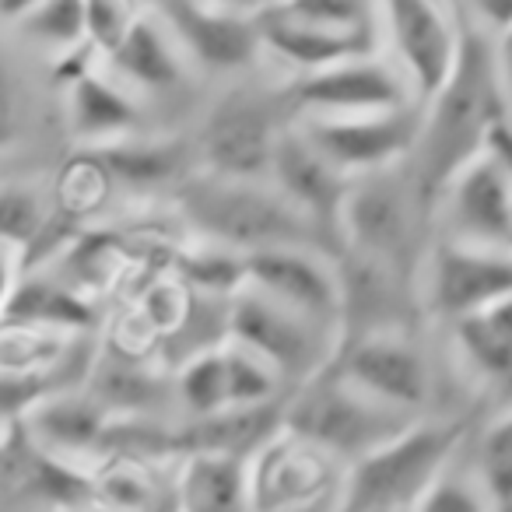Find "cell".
Returning <instances> with one entry per match:
<instances>
[{
	"mask_svg": "<svg viewBox=\"0 0 512 512\" xmlns=\"http://www.w3.org/2000/svg\"><path fill=\"white\" fill-rule=\"evenodd\" d=\"M11 32L18 43L39 50L53 60H67L85 50V4L81 0H43L22 4L11 15Z\"/></svg>",
	"mask_w": 512,
	"mask_h": 512,
	"instance_id": "484cf974",
	"label": "cell"
},
{
	"mask_svg": "<svg viewBox=\"0 0 512 512\" xmlns=\"http://www.w3.org/2000/svg\"><path fill=\"white\" fill-rule=\"evenodd\" d=\"M246 285L341 337V274L334 256L320 249H264L246 256Z\"/></svg>",
	"mask_w": 512,
	"mask_h": 512,
	"instance_id": "9a60e30c",
	"label": "cell"
},
{
	"mask_svg": "<svg viewBox=\"0 0 512 512\" xmlns=\"http://www.w3.org/2000/svg\"><path fill=\"white\" fill-rule=\"evenodd\" d=\"M151 11L176 39L186 64L214 74H235L264 57L260 32H256V4L169 0V4H155Z\"/></svg>",
	"mask_w": 512,
	"mask_h": 512,
	"instance_id": "4fadbf2b",
	"label": "cell"
},
{
	"mask_svg": "<svg viewBox=\"0 0 512 512\" xmlns=\"http://www.w3.org/2000/svg\"><path fill=\"white\" fill-rule=\"evenodd\" d=\"M225 365H228V404L232 407H264L288 397L281 379L260 358L249 355V351L225 344Z\"/></svg>",
	"mask_w": 512,
	"mask_h": 512,
	"instance_id": "d6a6232c",
	"label": "cell"
},
{
	"mask_svg": "<svg viewBox=\"0 0 512 512\" xmlns=\"http://www.w3.org/2000/svg\"><path fill=\"white\" fill-rule=\"evenodd\" d=\"M134 4H116V0H95L85 4V43L95 50V57L106 60L116 46L123 43V36L130 32L137 18Z\"/></svg>",
	"mask_w": 512,
	"mask_h": 512,
	"instance_id": "d590c367",
	"label": "cell"
},
{
	"mask_svg": "<svg viewBox=\"0 0 512 512\" xmlns=\"http://www.w3.org/2000/svg\"><path fill=\"white\" fill-rule=\"evenodd\" d=\"M106 67L130 95H169L183 85L186 60L179 53L176 39L162 25V18L151 8H141L123 36V43L106 57Z\"/></svg>",
	"mask_w": 512,
	"mask_h": 512,
	"instance_id": "44dd1931",
	"label": "cell"
},
{
	"mask_svg": "<svg viewBox=\"0 0 512 512\" xmlns=\"http://www.w3.org/2000/svg\"><path fill=\"white\" fill-rule=\"evenodd\" d=\"M256 32H260V50H264V57L285 64L288 71H292V78L383 53V36L323 32V29H313V25L292 22V18L281 15L274 4H256Z\"/></svg>",
	"mask_w": 512,
	"mask_h": 512,
	"instance_id": "ac0fdd59",
	"label": "cell"
},
{
	"mask_svg": "<svg viewBox=\"0 0 512 512\" xmlns=\"http://www.w3.org/2000/svg\"><path fill=\"white\" fill-rule=\"evenodd\" d=\"M460 442V421H414L393 442L344 467L337 512H411L449 470Z\"/></svg>",
	"mask_w": 512,
	"mask_h": 512,
	"instance_id": "3957f363",
	"label": "cell"
},
{
	"mask_svg": "<svg viewBox=\"0 0 512 512\" xmlns=\"http://www.w3.org/2000/svg\"><path fill=\"white\" fill-rule=\"evenodd\" d=\"M176 400L183 404L186 418H211V414L232 411L228 404V365L225 344L204 355L190 358L176 369Z\"/></svg>",
	"mask_w": 512,
	"mask_h": 512,
	"instance_id": "f546056e",
	"label": "cell"
},
{
	"mask_svg": "<svg viewBox=\"0 0 512 512\" xmlns=\"http://www.w3.org/2000/svg\"><path fill=\"white\" fill-rule=\"evenodd\" d=\"M414 421L418 418L379 407L376 400L344 386L337 376L320 372L313 383L299 386L285 397L281 432L320 449L337 467H351L362 456L393 442L400 432H407Z\"/></svg>",
	"mask_w": 512,
	"mask_h": 512,
	"instance_id": "277c9868",
	"label": "cell"
},
{
	"mask_svg": "<svg viewBox=\"0 0 512 512\" xmlns=\"http://www.w3.org/2000/svg\"><path fill=\"white\" fill-rule=\"evenodd\" d=\"M88 155L99 162V169L106 172V179L113 183V190H130V193H151V190H176L183 186L193 172H200L197 165V148L183 137H123L106 148H92Z\"/></svg>",
	"mask_w": 512,
	"mask_h": 512,
	"instance_id": "d6986e66",
	"label": "cell"
},
{
	"mask_svg": "<svg viewBox=\"0 0 512 512\" xmlns=\"http://www.w3.org/2000/svg\"><path fill=\"white\" fill-rule=\"evenodd\" d=\"M228 344L260 358L281 379V386L299 390L327 372L341 337L246 285L228 299Z\"/></svg>",
	"mask_w": 512,
	"mask_h": 512,
	"instance_id": "5b68a950",
	"label": "cell"
},
{
	"mask_svg": "<svg viewBox=\"0 0 512 512\" xmlns=\"http://www.w3.org/2000/svg\"><path fill=\"white\" fill-rule=\"evenodd\" d=\"M285 400L264 407H232L211 418L186 421L172 432V449L190 456H225V460H249L267 439L281 432Z\"/></svg>",
	"mask_w": 512,
	"mask_h": 512,
	"instance_id": "7402d4cb",
	"label": "cell"
},
{
	"mask_svg": "<svg viewBox=\"0 0 512 512\" xmlns=\"http://www.w3.org/2000/svg\"><path fill=\"white\" fill-rule=\"evenodd\" d=\"M4 323L50 330V334L64 337H81L88 330H95L99 313L64 278H53L46 271H22V281H18L15 295H11L8 313H4Z\"/></svg>",
	"mask_w": 512,
	"mask_h": 512,
	"instance_id": "603a6c76",
	"label": "cell"
},
{
	"mask_svg": "<svg viewBox=\"0 0 512 512\" xmlns=\"http://www.w3.org/2000/svg\"><path fill=\"white\" fill-rule=\"evenodd\" d=\"M341 467L295 435L278 432L246 460V512H337Z\"/></svg>",
	"mask_w": 512,
	"mask_h": 512,
	"instance_id": "ba28073f",
	"label": "cell"
},
{
	"mask_svg": "<svg viewBox=\"0 0 512 512\" xmlns=\"http://www.w3.org/2000/svg\"><path fill=\"white\" fill-rule=\"evenodd\" d=\"M491 46H495V64H498V78H502L505 92L512 95V25L505 32H498L495 39H491Z\"/></svg>",
	"mask_w": 512,
	"mask_h": 512,
	"instance_id": "f35d334b",
	"label": "cell"
},
{
	"mask_svg": "<svg viewBox=\"0 0 512 512\" xmlns=\"http://www.w3.org/2000/svg\"><path fill=\"white\" fill-rule=\"evenodd\" d=\"M88 397L102 407V411H151L158 400V379L144 369L141 358H130L123 351L102 358L92 365V393Z\"/></svg>",
	"mask_w": 512,
	"mask_h": 512,
	"instance_id": "83f0119b",
	"label": "cell"
},
{
	"mask_svg": "<svg viewBox=\"0 0 512 512\" xmlns=\"http://www.w3.org/2000/svg\"><path fill=\"white\" fill-rule=\"evenodd\" d=\"M32 85L8 36H0V155L18 151L32 134Z\"/></svg>",
	"mask_w": 512,
	"mask_h": 512,
	"instance_id": "4dcf8cb0",
	"label": "cell"
},
{
	"mask_svg": "<svg viewBox=\"0 0 512 512\" xmlns=\"http://www.w3.org/2000/svg\"><path fill=\"white\" fill-rule=\"evenodd\" d=\"M50 225L46 204L36 190L25 186H0V242L22 249V256L36 246L43 228Z\"/></svg>",
	"mask_w": 512,
	"mask_h": 512,
	"instance_id": "836d02e7",
	"label": "cell"
},
{
	"mask_svg": "<svg viewBox=\"0 0 512 512\" xmlns=\"http://www.w3.org/2000/svg\"><path fill=\"white\" fill-rule=\"evenodd\" d=\"M327 372L355 393L376 400L379 407H390L407 418H414L432 397V369L418 344L400 330L341 341Z\"/></svg>",
	"mask_w": 512,
	"mask_h": 512,
	"instance_id": "9c48e42d",
	"label": "cell"
},
{
	"mask_svg": "<svg viewBox=\"0 0 512 512\" xmlns=\"http://www.w3.org/2000/svg\"><path fill=\"white\" fill-rule=\"evenodd\" d=\"M495 512H512V509H495Z\"/></svg>",
	"mask_w": 512,
	"mask_h": 512,
	"instance_id": "60d3db41",
	"label": "cell"
},
{
	"mask_svg": "<svg viewBox=\"0 0 512 512\" xmlns=\"http://www.w3.org/2000/svg\"><path fill=\"white\" fill-rule=\"evenodd\" d=\"M172 271L200 299L228 302L246 288V256L211 246V242H204L197 249H179Z\"/></svg>",
	"mask_w": 512,
	"mask_h": 512,
	"instance_id": "f1b7e54d",
	"label": "cell"
},
{
	"mask_svg": "<svg viewBox=\"0 0 512 512\" xmlns=\"http://www.w3.org/2000/svg\"><path fill=\"white\" fill-rule=\"evenodd\" d=\"M379 32L390 50V64L404 74L414 102L428 106L453 78L460 60V8L435 0H390L379 4Z\"/></svg>",
	"mask_w": 512,
	"mask_h": 512,
	"instance_id": "8992f818",
	"label": "cell"
},
{
	"mask_svg": "<svg viewBox=\"0 0 512 512\" xmlns=\"http://www.w3.org/2000/svg\"><path fill=\"white\" fill-rule=\"evenodd\" d=\"M411 512H495V505L484 495L477 477L446 470V474L421 495V502L414 505Z\"/></svg>",
	"mask_w": 512,
	"mask_h": 512,
	"instance_id": "e575fe53",
	"label": "cell"
},
{
	"mask_svg": "<svg viewBox=\"0 0 512 512\" xmlns=\"http://www.w3.org/2000/svg\"><path fill=\"white\" fill-rule=\"evenodd\" d=\"M414 200L397 172L355 179L341 211V253L407 271L414 253Z\"/></svg>",
	"mask_w": 512,
	"mask_h": 512,
	"instance_id": "7c38bea8",
	"label": "cell"
},
{
	"mask_svg": "<svg viewBox=\"0 0 512 512\" xmlns=\"http://www.w3.org/2000/svg\"><path fill=\"white\" fill-rule=\"evenodd\" d=\"M285 123L274 109L249 92H232L207 113L197 141V165L204 176L232 183H267L271 179L274 144Z\"/></svg>",
	"mask_w": 512,
	"mask_h": 512,
	"instance_id": "8fae6325",
	"label": "cell"
},
{
	"mask_svg": "<svg viewBox=\"0 0 512 512\" xmlns=\"http://www.w3.org/2000/svg\"><path fill=\"white\" fill-rule=\"evenodd\" d=\"M92 491H99V495L106 498L109 505H116V509H144V502H148V495H151L148 484L127 467H116L113 474L102 477V484Z\"/></svg>",
	"mask_w": 512,
	"mask_h": 512,
	"instance_id": "8d00e7d4",
	"label": "cell"
},
{
	"mask_svg": "<svg viewBox=\"0 0 512 512\" xmlns=\"http://www.w3.org/2000/svg\"><path fill=\"white\" fill-rule=\"evenodd\" d=\"M267 183L341 253V211L348 200L351 179L337 172L295 123H285L274 144L271 179Z\"/></svg>",
	"mask_w": 512,
	"mask_h": 512,
	"instance_id": "e0dca14e",
	"label": "cell"
},
{
	"mask_svg": "<svg viewBox=\"0 0 512 512\" xmlns=\"http://www.w3.org/2000/svg\"><path fill=\"white\" fill-rule=\"evenodd\" d=\"M512 299V256L439 239L428 249L425 306L449 327Z\"/></svg>",
	"mask_w": 512,
	"mask_h": 512,
	"instance_id": "2e32d148",
	"label": "cell"
},
{
	"mask_svg": "<svg viewBox=\"0 0 512 512\" xmlns=\"http://www.w3.org/2000/svg\"><path fill=\"white\" fill-rule=\"evenodd\" d=\"M29 428L46 453H85L106 442V411L74 390L53 393L29 411Z\"/></svg>",
	"mask_w": 512,
	"mask_h": 512,
	"instance_id": "cb8c5ba5",
	"label": "cell"
},
{
	"mask_svg": "<svg viewBox=\"0 0 512 512\" xmlns=\"http://www.w3.org/2000/svg\"><path fill=\"white\" fill-rule=\"evenodd\" d=\"M18 281H22V249L0 242V323H4V313H8V302L15 295Z\"/></svg>",
	"mask_w": 512,
	"mask_h": 512,
	"instance_id": "74e56055",
	"label": "cell"
},
{
	"mask_svg": "<svg viewBox=\"0 0 512 512\" xmlns=\"http://www.w3.org/2000/svg\"><path fill=\"white\" fill-rule=\"evenodd\" d=\"M474 477L495 509H512V411L481 435Z\"/></svg>",
	"mask_w": 512,
	"mask_h": 512,
	"instance_id": "1f68e13d",
	"label": "cell"
},
{
	"mask_svg": "<svg viewBox=\"0 0 512 512\" xmlns=\"http://www.w3.org/2000/svg\"><path fill=\"white\" fill-rule=\"evenodd\" d=\"M281 102L295 109L292 120H323V116H369L393 109L418 106L407 88L404 74L390 64V57L376 53L365 60L327 67V71L288 78Z\"/></svg>",
	"mask_w": 512,
	"mask_h": 512,
	"instance_id": "30bf717a",
	"label": "cell"
},
{
	"mask_svg": "<svg viewBox=\"0 0 512 512\" xmlns=\"http://www.w3.org/2000/svg\"><path fill=\"white\" fill-rule=\"evenodd\" d=\"M67 130L85 151L106 148L141 130V106L113 74L88 67L67 85Z\"/></svg>",
	"mask_w": 512,
	"mask_h": 512,
	"instance_id": "ffe728a7",
	"label": "cell"
},
{
	"mask_svg": "<svg viewBox=\"0 0 512 512\" xmlns=\"http://www.w3.org/2000/svg\"><path fill=\"white\" fill-rule=\"evenodd\" d=\"M309 144L334 165L337 172L355 179L393 172L400 162L414 158L425 123V106H404L393 113L369 116H323V120H292Z\"/></svg>",
	"mask_w": 512,
	"mask_h": 512,
	"instance_id": "52a82bcc",
	"label": "cell"
},
{
	"mask_svg": "<svg viewBox=\"0 0 512 512\" xmlns=\"http://www.w3.org/2000/svg\"><path fill=\"white\" fill-rule=\"evenodd\" d=\"M176 207L200 239L239 256L264 249H320L334 260L341 256L271 183H232L193 172L176 186Z\"/></svg>",
	"mask_w": 512,
	"mask_h": 512,
	"instance_id": "7a4b0ae2",
	"label": "cell"
},
{
	"mask_svg": "<svg viewBox=\"0 0 512 512\" xmlns=\"http://www.w3.org/2000/svg\"><path fill=\"white\" fill-rule=\"evenodd\" d=\"M488 151L505 165V172H509V179H512V123H502V127L491 134Z\"/></svg>",
	"mask_w": 512,
	"mask_h": 512,
	"instance_id": "ab89813d",
	"label": "cell"
},
{
	"mask_svg": "<svg viewBox=\"0 0 512 512\" xmlns=\"http://www.w3.org/2000/svg\"><path fill=\"white\" fill-rule=\"evenodd\" d=\"M463 43L453 78L425 106L418 148H414V186L418 200H439L449 179L488 151V141L509 123V92L498 78L495 46L460 8Z\"/></svg>",
	"mask_w": 512,
	"mask_h": 512,
	"instance_id": "6da1fadb",
	"label": "cell"
},
{
	"mask_svg": "<svg viewBox=\"0 0 512 512\" xmlns=\"http://www.w3.org/2000/svg\"><path fill=\"white\" fill-rule=\"evenodd\" d=\"M435 204L446 242L512 256V179L491 151L456 172Z\"/></svg>",
	"mask_w": 512,
	"mask_h": 512,
	"instance_id": "5bb4252c",
	"label": "cell"
},
{
	"mask_svg": "<svg viewBox=\"0 0 512 512\" xmlns=\"http://www.w3.org/2000/svg\"><path fill=\"white\" fill-rule=\"evenodd\" d=\"M460 358L484 383H512V299L453 323Z\"/></svg>",
	"mask_w": 512,
	"mask_h": 512,
	"instance_id": "d4e9b609",
	"label": "cell"
},
{
	"mask_svg": "<svg viewBox=\"0 0 512 512\" xmlns=\"http://www.w3.org/2000/svg\"><path fill=\"white\" fill-rule=\"evenodd\" d=\"M179 512H246V460L190 456L179 481Z\"/></svg>",
	"mask_w": 512,
	"mask_h": 512,
	"instance_id": "4316f807",
	"label": "cell"
}]
</instances>
